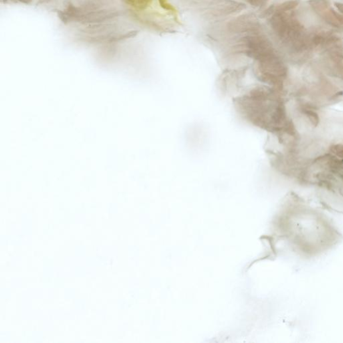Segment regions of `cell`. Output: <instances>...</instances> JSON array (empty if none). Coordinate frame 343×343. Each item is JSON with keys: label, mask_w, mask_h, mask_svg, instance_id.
Returning <instances> with one entry per match:
<instances>
[{"label": "cell", "mask_w": 343, "mask_h": 343, "mask_svg": "<svg viewBox=\"0 0 343 343\" xmlns=\"http://www.w3.org/2000/svg\"><path fill=\"white\" fill-rule=\"evenodd\" d=\"M280 92L268 86H250L243 94L233 99V103L237 112L247 122L280 135L292 126L287 119Z\"/></svg>", "instance_id": "obj_1"}, {"label": "cell", "mask_w": 343, "mask_h": 343, "mask_svg": "<svg viewBox=\"0 0 343 343\" xmlns=\"http://www.w3.org/2000/svg\"><path fill=\"white\" fill-rule=\"evenodd\" d=\"M271 24L277 37L293 55L306 54L312 50V35L307 33L294 11H275Z\"/></svg>", "instance_id": "obj_2"}, {"label": "cell", "mask_w": 343, "mask_h": 343, "mask_svg": "<svg viewBox=\"0 0 343 343\" xmlns=\"http://www.w3.org/2000/svg\"><path fill=\"white\" fill-rule=\"evenodd\" d=\"M310 7L328 25L335 28L343 27V15L331 8L328 0H310Z\"/></svg>", "instance_id": "obj_3"}, {"label": "cell", "mask_w": 343, "mask_h": 343, "mask_svg": "<svg viewBox=\"0 0 343 343\" xmlns=\"http://www.w3.org/2000/svg\"><path fill=\"white\" fill-rule=\"evenodd\" d=\"M335 7L339 11V13L343 15V4L342 3H335Z\"/></svg>", "instance_id": "obj_4"}]
</instances>
